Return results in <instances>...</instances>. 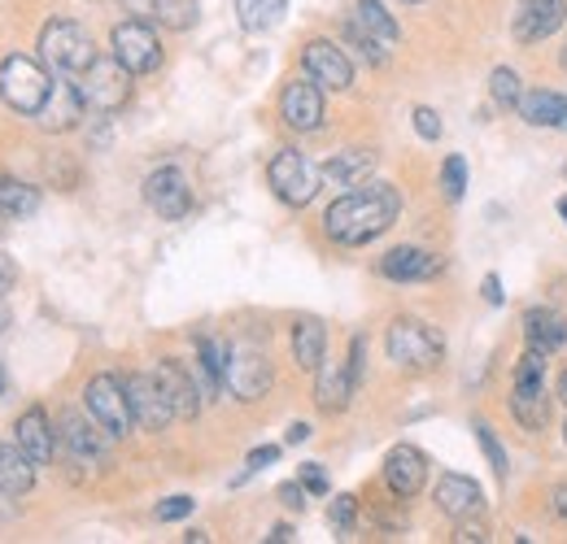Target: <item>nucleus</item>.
<instances>
[{
  "label": "nucleus",
  "instance_id": "obj_32",
  "mask_svg": "<svg viewBox=\"0 0 567 544\" xmlns=\"http://www.w3.org/2000/svg\"><path fill=\"white\" fill-rule=\"evenodd\" d=\"M288 0H236V18L245 31H271L284 18Z\"/></svg>",
  "mask_w": 567,
  "mask_h": 544
},
{
  "label": "nucleus",
  "instance_id": "obj_43",
  "mask_svg": "<svg viewBox=\"0 0 567 544\" xmlns=\"http://www.w3.org/2000/svg\"><path fill=\"white\" fill-rule=\"evenodd\" d=\"M550 505H555V514H559V519L567 523V483H559V488L550 492Z\"/></svg>",
  "mask_w": 567,
  "mask_h": 544
},
{
  "label": "nucleus",
  "instance_id": "obj_18",
  "mask_svg": "<svg viewBox=\"0 0 567 544\" xmlns=\"http://www.w3.org/2000/svg\"><path fill=\"white\" fill-rule=\"evenodd\" d=\"M441 271H445V258L415 249V244H398L380 258V274L393 279V283H424V279H436Z\"/></svg>",
  "mask_w": 567,
  "mask_h": 544
},
{
  "label": "nucleus",
  "instance_id": "obj_39",
  "mask_svg": "<svg viewBox=\"0 0 567 544\" xmlns=\"http://www.w3.org/2000/svg\"><path fill=\"white\" fill-rule=\"evenodd\" d=\"M415 132L424 139H441V118H436V109H427V105L415 109Z\"/></svg>",
  "mask_w": 567,
  "mask_h": 544
},
{
  "label": "nucleus",
  "instance_id": "obj_2",
  "mask_svg": "<svg viewBox=\"0 0 567 544\" xmlns=\"http://www.w3.org/2000/svg\"><path fill=\"white\" fill-rule=\"evenodd\" d=\"M546 357L542 348L528 344V353L515 366V388H511V414L519 418L524 431H542L550 422V388H546Z\"/></svg>",
  "mask_w": 567,
  "mask_h": 544
},
{
  "label": "nucleus",
  "instance_id": "obj_44",
  "mask_svg": "<svg viewBox=\"0 0 567 544\" xmlns=\"http://www.w3.org/2000/svg\"><path fill=\"white\" fill-rule=\"evenodd\" d=\"M485 301H489V305H502V283H497V274H485Z\"/></svg>",
  "mask_w": 567,
  "mask_h": 544
},
{
  "label": "nucleus",
  "instance_id": "obj_51",
  "mask_svg": "<svg viewBox=\"0 0 567 544\" xmlns=\"http://www.w3.org/2000/svg\"><path fill=\"white\" fill-rule=\"evenodd\" d=\"M402 4H420V0H402Z\"/></svg>",
  "mask_w": 567,
  "mask_h": 544
},
{
  "label": "nucleus",
  "instance_id": "obj_48",
  "mask_svg": "<svg viewBox=\"0 0 567 544\" xmlns=\"http://www.w3.org/2000/svg\"><path fill=\"white\" fill-rule=\"evenodd\" d=\"M9 327V310H4V301H0V332Z\"/></svg>",
  "mask_w": 567,
  "mask_h": 544
},
{
  "label": "nucleus",
  "instance_id": "obj_5",
  "mask_svg": "<svg viewBox=\"0 0 567 544\" xmlns=\"http://www.w3.org/2000/svg\"><path fill=\"white\" fill-rule=\"evenodd\" d=\"M40 57L49 62V70L66 74V79H79L83 70L96 62V44L92 35L71 22V18H53L44 31H40Z\"/></svg>",
  "mask_w": 567,
  "mask_h": 544
},
{
  "label": "nucleus",
  "instance_id": "obj_19",
  "mask_svg": "<svg viewBox=\"0 0 567 544\" xmlns=\"http://www.w3.org/2000/svg\"><path fill=\"white\" fill-rule=\"evenodd\" d=\"M567 22V0H524L515 13V40L519 44H542Z\"/></svg>",
  "mask_w": 567,
  "mask_h": 544
},
{
  "label": "nucleus",
  "instance_id": "obj_30",
  "mask_svg": "<svg viewBox=\"0 0 567 544\" xmlns=\"http://www.w3.org/2000/svg\"><path fill=\"white\" fill-rule=\"evenodd\" d=\"M524 336H528V344H533V348L555 353V348H564V344H567V323L555 314V310L537 305V310H528V314H524Z\"/></svg>",
  "mask_w": 567,
  "mask_h": 544
},
{
  "label": "nucleus",
  "instance_id": "obj_26",
  "mask_svg": "<svg viewBox=\"0 0 567 544\" xmlns=\"http://www.w3.org/2000/svg\"><path fill=\"white\" fill-rule=\"evenodd\" d=\"M35 488V462L18 440H0V492L27 496Z\"/></svg>",
  "mask_w": 567,
  "mask_h": 544
},
{
  "label": "nucleus",
  "instance_id": "obj_21",
  "mask_svg": "<svg viewBox=\"0 0 567 544\" xmlns=\"http://www.w3.org/2000/svg\"><path fill=\"white\" fill-rule=\"evenodd\" d=\"M315 375H319V379H315V406L323 409V414H341V409L350 406V397L358 393L350 362H332V357H323Z\"/></svg>",
  "mask_w": 567,
  "mask_h": 544
},
{
  "label": "nucleus",
  "instance_id": "obj_3",
  "mask_svg": "<svg viewBox=\"0 0 567 544\" xmlns=\"http://www.w3.org/2000/svg\"><path fill=\"white\" fill-rule=\"evenodd\" d=\"M53 83L58 79L49 70L40 66V62H31V57H22V53L0 62V101L9 109L27 114V118H35L44 109V101L53 96Z\"/></svg>",
  "mask_w": 567,
  "mask_h": 544
},
{
  "label": "nucleus",
  "instance_id": "obj_28",
  "mask_svg": "<svg viewBox=\"0 0 567 544\" xmlns=\"http://www.w3.org/2000/svg\"><path fill=\"white\" fill-rule=\"evenodd\" d=\"M519 114H524V123H528V127L564 132L567 127V96L564 92H546V87L524 92V96H519Z\"/></svg>",
  "mask_w": 567,
  "mask_h": 544
},
{
  "label": "nucleus",
  "instance_id": "obj_7",
  "mask_svg": "<svg viewBox=\"0 0 567 544\" xmlns=\"http://www.w3.org/2000/svg\"><path fill=\"white\" fill-rule=\"evenodd\" d=\"M319 179H323V170H315V161L306 153H297V148H280L271 157V166H267L271 192L284 205H292V209H301V205H310L319 197Z\"/></svg>",
  "mask_w": 567,
  "mask_h": 544
},
{
  "label": "nucleus",
  "instance_id": "obj_14",
  "mask_svg": "<svg viewBox=\"0 0 567 544\" xmlns=\"http://www.w3.org/2000/svg\"><path fill=\"white\" fill-rule=\"evenodd\" d=\"M301 66H306V74H310L323 92H346V87H354V62H350L346 49H337L332 40H310L306 53H301Z\"/></svg>",
  "mask_w": 567,
  "mask_h": 544
},
{
  "label": "nucleus",
  "instance_id": "obj_49",
  "mask_svg": "<svg viewBox=\"0 0 567 544\" xmlns=\"http://www.w3.org/2000/svg\"><path fill=\"white\" fill-rule=\"evenodd\" d=\"M559 213H564V222H567V197H564V201H559Z\"/></svg>",
  "mask_w": 567,
  "mask_h": 544
},
{
  "label": "nucleus",
  "instance_id": "obj_31",
  "mask_svg": "<svg viewBox=\"0 0 567 544\" xmlns=\"http://www.w3.org/2000/svg\"><path fill=\"white\" fill-rule=\"evenodd\" d=\"M35 209H40V192H35L31 184L0 175V213H4V218H27V213H35Z\"/></svg>",
  "mask_w": 567,
  "mask_h": 544
},
{
  "label": "nucleus",
  "instance_id": "obj_13",
  "mask_svg": "<svg viewBox=\"0 0 567 544\" xmlns=\"http://www.w3.org/2000/svg\"><path fill=\"white\" fill-rule=\"evenodd\" d=\"M280 118L292 127V132H301V136H310V132H319V127H323V87H319L310 74H306V79L284 83Z\"/></svg>",
  "mask_w": 567,
  "mask_h": 544
},
{
  "label": "nucleus",
  "instance_id": "obj_8",
  "mask_svg": "<svg viewBox=\"0 0 567 544\" xmlns=\"http://www.w3.org/2000/svg\"><path fill=\"white\" fill-rule=\"evenodd\" d=\"M350 40L362 49V57H367L371 66H384V62H389V53L398 49L402 31H398L393 13H384V4H380V0H358L354 18H350Z\"/></svg>",
  "mask_w": 567,
  "mask_h": 544
},
{
  "label": "nucleus",
  "instance_id": "obj_47",
  "mask_svg": "<svg viewBox=\"0 0 567 544\" xmlns=\"http://www.w3.org/2000/svg\"><path fill=\"white\" fill-rule=\"evenodd\" d=\"M559 401H564V406H567V370H564V375H559Z\"/></svg>",
  "mask_w": 567,
  "mask_h": 544
},
{
  "label": "nucleus",
  "instance_id": "obj_10",
  "mask_svg": "<svg viewBox=\"0 0 567 544\" xmlns=\"http://www.w3.org/2000/svg\"><path fill=\"white\" fill-rule=\"evenodd\" d=\"M110 53L132 70V74H153V70L162 66V44L153 35V22H141V18H127V22L114 27Z\"/></svg>",
  "mask_w": 567,
  "mask_h": 544
},
{
  "label": "nucleus",
  "instance_id": "obj_36",
  "mask_svg": "<svg viewBox=\"0 0 567 544\" xmlns=\"http://www.w3.org/2000/svg\"><path fill=\"white\" fill-rule=\"evenodd\" d=\"M193 505H197L193 496H166V501L153 510V519H157V523H179V519L193 514Z\"/></svg>",
  "mask_w": 567,
  "mask_h": 544
},
{
  "label": "nucleus",
  "instance_id": "obj_37",
  "mask_svg": "<svg viewBox=\"0 0 567 544\" xmlns=\"http://www.w3.org/2000/svg\"><path fill=\"white\" fill-rule=\"evenodd\" d=\"M328 519H332V527H337V532H350V527H354V519H358V501L350 496V492H341V496L332 501Z\"/></svg>",
  "mask_w": 567,
  "mask_h": 544
},
{
  "label": "nucleus",
  "instance_id": "obj_41",
  "mask_svg": "<svg viewBox=\"0 0 567 544\" xmlns=\"http://www.w3.org/2000/svg\"><path fill=\"white\" fill-rule=\"evenodd\" d=\"M276 458H280V449H276V444H262V449H254V453H249V467H245V475H254V471L271 467ZM245 475H240V479H245ZM240 479H236V483H240Z\"/></svg>",
  "mask_w": 567,
  "mask_h": 544
},
{
  "label": "nucleus",
  "instance_id": "obj_15",
  "mask_svg": "<svg viewBox=\"0 0 567 544\" xmlns=\"http://www.w3.org/2000/svg\"><path fill=\"white\" fill-rule=\"evenodd\" d=\"M127 401L136 414V427H144V431H166L175 422V409H171L153 370L148 375H127Z\"/></svg>",
  "mask_w": 567,
  "mask_h": 544
},
{
  "label": "nucleus",
  "instance_id": "obj_40",
  "mask_svg": "<svg viewBox=\"0 0 567 544\" xmlns=\"http://www.w3.org/2000/svg\"><path fill=\"white\" fill-rule=\"evenodd\" d=\"M301 483H306V492H315V496L328 492V475H323L319 462H306V467H301Z\"/></svg>",
  "mask_w": 567,
  "mask_h": 544
},
{
  "label": "nucleus",
  "instance_id": "obj_6",
  "mask_svg": "<svg viewBox=\"0 0 567 544\" xmlns=\"http://www.w3.org/2000/svg\"><path fill=\"white\" fill-rule=\"evenodd\" d=\"M384 348H389V362H393V366L415 370V375L432 370V366L441 362V353H445L441 336H436L427 323H420V318H398V323L389 327V336H384Z\"/></svg>",
  "mask_w": 567,
  "mask_h": 544
},
{
  "label": "nucleus",
  "instance_id": "obj_24",
  "mask_svg": "<svg viewBox=\"0 0 567 544\" xmlns=\"http://www.w3.org/2000/svg\"><path fill=\"white\" fill-rule=\"evenodd\" d=\"M132 18L153 22V27H171V31H188L197 22V0H118Z\"/></svg>",
  "mask_w": 567,
  "mask_h": 544
},
{
  "label": "nucleus",
  "instance_id": "obj_52",
  "mask_svg": "<svg viewBox=\"0 0 567 544\" xmlns=\"http://www.w3.org/2000/svg\"><path fill=\"white\" fill-rule=\"evenodd\" d=\"M564 70H567V49H564Z\"/></svg>",
  "mask_w": 567,
  "mask_h": 544
},
{
  "label": "nucleus",
  "instance_id": "obj_4",
  "mask_svg": "<svg viewBox=\"0 0 567 544\" xmlns=\"http://www.w3.org/2000/svg\"><path fill=\"white\" fill-rule=\"evenodd\" d=\"M132 79L136 74L110 53V57H96L92 66L83 70L74 79V87H79V96H83V105L92 114H118L132 101Z\"/></svg>",
  "mask_w": 567,
  "mask_h": 544
},
{
  "label": "nucleus",
  "instance_id": "obj_46",
  "mask_svg": "<svg viewBox=\"0 0 567 544\" xmlns=\"http://www.w3.org/2000/svg\"><path fill=\"white\" fill-rule=\"evenodd\" d=\"M9 287H13V266H4V262H0V296H4Z\"/></svg>",
  "mask_w": 567,
  "mask_h": 544
},
{
  "label": "nucleus",
  "instance_id": "obj_34",
  "mask_svg": "<svg viewBox=\"0 0 567 544\" xmlns=\"http://www.w3.org/2000/svg\"><path fill=\"white\" fill-rule=\"evenodd\" d=\"M441 188H445L450 201H463V192H467V161H463L458 153L445 157V166H441Z\"/></svg>",
  "mask_w": 567,
  "mask_h": 544
},
{
  "label": "nucleus",
  "instance_id": "obj_45",
  "mask_svg": "<svg viewBox=\"0 0 567 544\" xmlns=\"http://www.w3.org/2000/svg\"><path fill=\"white\" fill-rule=\"evenodd\" d=\"M284 440H288V444H301V440H310V427H306V422H292V427L284 431Z\"/></svg>",
  "mask_w": 567,
  "mask_h": 544
},
{
  "label": "nucleus",
  "instance_id": "obj_50",
  "mask_svg": "<svg viewBox=\"0 0 567 544\" xmlns=\"http://www.w3.org/2000/svg\"><path fill=\"white\" fill-rule=\"evenodd\" d=\"M0 393H4V370H0Z\"/></svg>",
  "mask_w": 567,
  "mask_h": 544
},
{
  "label": "nucleus",
  "instance_id": "obj_22",
  "mask_svg": "<svg viewBox=\"0 0 567 544\" xmlns=\"http://www.w3.org/2000/svg\"><path fill=\"white\" fill-rule=\"evenodd\" d=\"M432 501H436V510L445 514V519H467V514H481V505H485V492H481V483L467 475H441L436 479V492H432Z\"/></svg>",
  "mask_w": 567,
  "mask_h": 544
},
{
  "label": "nucleus",
  "instance_id": "obj_16",
  "mask_svg": "<svg viewBox=\"0 0 567 544\" xmlns=\"http://www.w3.org/2000/svg\"><path fill=\"white\" fill-rule=\"evenodd\" d=\"M144 201L153 205V213L162 218H184L193 209V188H188V175L179 166H162L144 179Z\"/></svg>",
  "mask_w": 567,
  "mask_h": 544
},
{
  "label": "nucleus",
  "instance_id": "obj_11",
  "mask_svg": "<svg viewBox=\"0 0 567 544\" xmlns=\"http://www.w3.org/2000/svg\"><path fill=\"white\" fill-rule=\"evenodd\" d=\"M223 388L236 397V401H262L267 388H271V362L267 353L258 348H231V362H227V375H223Z\"/></svg>",
  "mask_w": 567,
  "mask_h": 544
},
{
  "label": "nucleus",
  "instance_id": "obj_33",
  "mask_svg": "<svg viewBox=\"0 0 567 544\" xmlns=\"http://www.w3.org/2000/svg\"><path fill=\"white\" fill-rule=\"evenodd\" d=\"M489 92H494V105L502 109H519V96H524V87H519V74L511 66H497L494 79H489Z\"/></svg>",
  "mask_w": 567,
  "mask_h": 544
},
{
  "label": "nucleus",
  "instance_id": "obj_23",
  "mask_svg": "<svg viewBox=\"0 0 567 544\" xmlns=\"http://www.w3.org/2000/svg\"><path fill=\"white\" fill-rule=\"evenodd\" d=\"M13 440L31 453V462H35V467H49V462H53V453H58V431H53L49 414H44L40 406H31L18 422H13Z\"/></svg>",
  "mask_w": 567,
  "mask_h": 544
},
{
  "label": "nucleus",
  "instance_id": "obj_9",
  "mask_svg": "<svg viewBox=\"0 0 567 544\" xmlns=\"http://www.w3.org/2000/svg\"><path fill=\"white\" fill-rule=\"evenodd\" d=\"M83 406L114 440H123L136 427V414H132V401H127V379H118V375H96L83 388Z\"/></svg>",
  "mask_w": 567,
  "mask_h": 544
},
{
  "label": "nucleus",
  "instance_id": "obj_42",
  "mask_svg": "<svg viewBox=\"0 0 567 544\" xmlns=\"http://www.w3.org/2000/svg\"><path fill=\"white\" fill-rule=\"evenodd\" d=\"M280 501L288 510H306V483L297 479V483H280Z\"/></svg>",
  "mask_w": 567,
  "mask_h": 544
},
{
  "label": "nucleus",
  "instance_id": "obj_17",
  "mask_svg": "<svg viewBox=\"0 0 567 544\" xmlns=\"http://www.w3.org/2000/svg\"><path fill=\"white\" fill-rule=\"evenodd\" d=\"M110 431L87 414V418H79V414H66L62 418V444H66V453H71V462H83V467H101L105 462V453H110Z\"/></svg>",
  "mask_w": 567,
  "mask_h": 544
},
{
  "label": "nucleus",
  "instance_id": "obj_53",
  "mask_svg": "<svg viewBox=\"0 0 567 544\" xmlns=\"http://www.w3.org/2000/svg\"><path fill=\"white\" fill-rule=\"evenodd\" d=\"M564 132H567V127H564Z\"/></svg>",
  "mask_w": 567,
  "mask_h": 544
},
{
  "label": "nucleus",
  "instance_id": "obj_38",
  "mask_svg": "<svg viewBox=\"0 0 567 544\" xmlns=\"http://www.w3.org/2000/svg\"><path fill=\"white\" fill-rule=\"evenodd\" d=\"M454 541H463V544H481V541H489V527H485V519H476V514H467V519H458V536Z\"/></svg>",
  "mask_w": 567,
  "mask_h": 544
},
{
  "label": "nucleus",
  "instance_id": "obj_35",
  "mask_svg": "<svg viewBox=\"0 0 567 544\" xmlns=\"http://www.w3.org/2000/svg\"><path fill=\"white\" fill-rule=\"evenodd\" d=\"M476 440H481V449H485V458H489L494 475H497V479H506V471H511V462H506V449H502V440L494 436V427H489V422H476Z\"/></svg>",
  "mask_w": 567,
  "mask_h": 544
},
{
  "label": "nucleus",
  "instance_id": "obj_1",
  "mask_svg": "<svg viewBox=\"0 0 567 544\" xmlns=\"http://www.w3.org/2000/svg\"><path fill=\"white\" fill-rule=\"evenodd\" d=\"M398 213H402V192L393 184H367V188H354L328 205L323 231H328V240H337L346 249H362V244L380 240L398 222Z\"/></svg>",
  "mask_w": 567,
  "mask_h": 544
},
{
  "label": "nucleus",
  "instance_id": "obj_27",
  "mask_svg": "<svg viewBox=\"0 0 567 544\" xmlns=\"http://www.w3.org/2000/svg\"><path fill=\"white\" fill-rule=\"evenodd\" d=\"M375 170V153L371 148H341L323 161V184L332 188H358L367 175Z\"/></svg>",
  "mask_w": 567,
  "mask_h": 544
},
{
  "label": "nucleus",
  "instance_id": "obj_25",
  "mask_svg": "<svg viewBox=\"0 0 567 544\" xmlns=\"http://www.w3.org/2000/svg\"><path fill=\"white\" fill-rule=\"evenodd\" d=\"M83 109H87V105H83L79 87L66 83V79H58V83H53V96L44 101V109H40L35 118H40L44 132H71V127H79Z\"/></svg>",
  "mask_w": 567,
  "mask_h": 544
},
{
  "label": "nucleus",
  "instance_id": "obj_12",
  "mask_svg": "<svg viewBox=\"0 0 567 544\" xmlns=\"http://www.w3.org/2000/svg\"><path fill=\"white\" fill-rule=\"evenodd\" d=\"M153 375H157V384H162V393H166V401H171L179 422H193V418L202 414L206 393H202L193 366H184V362H175V357H162V362H153Z\"/></svg>",
  "mask_w": 567,
  "mask_h": 544
},
{
  "label": "nucleus",
  "instance_id": "obj_20",
  "mask_svg": "<svg viewBox=\"0 0 567 544\" xmlns=\"http://www.w3.org/2000/svg\"><path fill=\"white\" fill-rule=\"evenodd\" d=\"M424 479H427V458L415 449V444H398V449H389V458H384V483H389L393 496L411 501V496L424 488Z\"/></svg>",
  "mask_w": 567,
  "mask_h": 544
},
{
  "label": "nucleus",
  "instance_id": "obj_29",
  "mask_svg": "<svg viewBox=\"0 0 567 544\" xmlns=\"http://www.w3.org/2000/svg\"><path fill=\"white\" fill-rule=\"evenodd\" d=\"M323 357H328V327L319 318H301L292 327V362L301 370H319Z\"/></svg>",
  "mask_w": 567,
  "mask_h": 544
}]
</instances>
